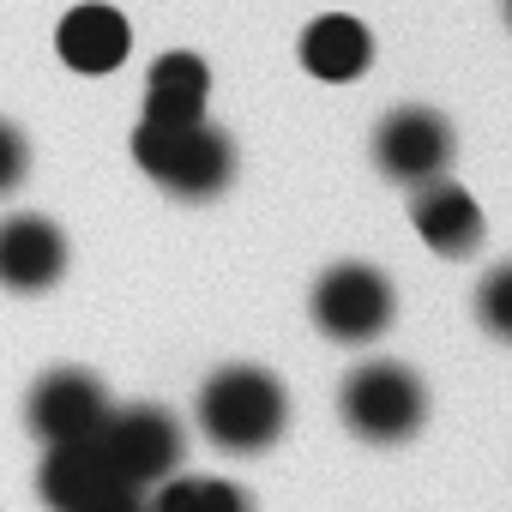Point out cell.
Returning <instances> with one entry per match:
<instances>
[{"mask_svg": "<svg viewBox=\"0 0 512 512\" xmlns=\"http://www.w3.org/2000/svg\"><path fill=\"white\" fill-rule=\"evenodd\" d=\"M338 410L344 428L368 446H398L422 428L428 416V392L404 362H362L344 386H338Z\"/></svg>", "mask_w": 512, "mask_h": 512, "instance_id": "3957f363", "label": "cell"}, {"mask_svg": "<svg viewBox=\"0 0 512 512\" xmlns=\"http://www.w3.org/2000/svg\"><path fill=\"white\" fill-rule=\"evenodd\" d=\"M97 452L109 458L115 482L121 488H151V482H169L175 464H181V422L157 404H127V410H109L103 428H97Z\"/></svg>", "mask_w": 512, "mask_h": 512, "instance_id": "277c9868", "label": "cell"}, {"mask_svg": "<svg viewBox=\"0 0 512 512\" xmlns=\"http://www.w3.org/2000/svg\"><path fill=\"white\" fill-rule=\"evenodd\" d=\"M205 97H211V73L199 55H187V49L157 55V67L145 79V121H157V127L205 121Z\"/></svg>", "mask_w": 512, "mask_h": 512, "instance_id": "4fadbf2b", "label": "cell"}, {"mask_svg": "<svg viewBox=\"0 0 512 512\" xmlns=\"http://www.w3.org/2000/svg\"><path fill=\"white\" fill-rule=\"evenodd\" d=\"M55 49H61V61H67L73 73H91V79H97V73H115V67L127 61L133 31H127V19H121L115 7L85 0V7H73V13L61 19Z\"/></svg>", "mask_w": 512, "mask_h": 512, "instance_id": "30bf717a", "label": "cell"}, {"mask_svg": "<svg viewBox=\"0 0 512 512\" xmlns=\"http://www.w3.org/2000/svg\"><path fill=\"white\" fill-rule=\"evenodd\" d=\"M368 61H374V37H368V25L350 19V13H326V19H314V25L302 31V67H308L314 79H326V85L362 79Z\"/></svg>", "mask_w": 512, "mask_h": 512, "instance_id": "7c38bea8", "label": "cell"}, {"mask_svg": "<svg viewBox=\"0 0 512 512\" xmlns=\"http://www.w3.org/2000/svg\"><path fill=\"white\" fill-rule=\"evenodd\" d=\"M410 217H416V235H422L434 253H446V260H464V253L482 247V211H476V199H470L458 181H446V175L416 187Z\"/></svg>", "mask_w": 512, "mask_h": 512, "instance_id": "8fae6325", "label": "cell"}, {"mask_svg": "<svg viewBox=\"0 0 512 512\" xmlns=\"http://www.w3.org/2000/svg\"><path fill=\"white\" fill-rule=\"evenodd\" d=\"M25 169H31V145H25V133H19L13 121H0V199H7V193L25 181Z\"/></svg>", "mask_w": 512, "mask_h": 512, "instance_id": "2e32d148", "label": "cell"}, {"mask_svg": "<svg viewBox=\"0 0 512 512\" xmlns=\"http://www.w3.org/2000/svg\"><path fill=\"white\" fill-rule=\"evenodd\" d=\"M199 428H205V440L217 452L253 458V452H266V446L284 440V428H290V392L266 368H247V362L217 368L205 380V392H199Z\"/></svg>", "mask_w": 512, "mask_h": 512, "instance_id": "6da1fadb", "label": "cell"}, {"mask_svg": "<svg viewBox=\"0 0 512 512\" xmlns=\"http://www.w3.org/2000/svg\"><path fill=\"white\" fill-rule=\"evenodd\" d=\"M85 512H145V500H139V488H109V494L91 500Z\"/></svg>", "mask_w": 512, "mask_h": 512, "instance_id": "e0dca14e", "label": "cell"}, {"mask_svg": "<svg viewBox=\"0 0 512 512\" xmlns=\"http://www.w3.org/2000/svg\"><path fill=\"white\" fill-rule=\"evenodd\" d=\"M476 320H482V332L512 344V266H494L476 284Z\"/></svg>", "mask_w": 512, "mask_h": 512, "instance_id": "9a60e30c", "label": "cell"}, {"mask_svg": "<svg viewBox=\"0 0 512 512\" xmlns=\"http://www.w3.org/2000/svg\"><path fill=\"white\" fill-rule=\"evenodd\" d=\"M392 314H398V296L380 266L344 260L314 284V326L338 344H374L392 326Z\"/></svg>", "mask_w": 512, "mask_h": 512, "instance_id": "5b68a950", "label": "cell"}, {"mask_svg": "<svg viewBox=\"0 0 512 512\" xmlns=\"http://www.w3.org/2000/svg\"><path fill=\"white\" fill-rule=\"evenodd\" d=\"M67 272V235L49 223V217H7L0 223V284L19 290V296H37L49 290L55 278Z\"/></svg>", "mask_w": 512, "mask_h": 512, "instance_id": "ba28073f", "label": "cell"}, {"mask_svg": "<svg viewBox=\"0 0 512 512\" xmlns=\"http://www.w3.org/2000/svg\"><path fill=\"white\" fill-rule=\"evenodd\" d=\"M115 482L109 458L97 452V440H67V446H49L43 470H37V494L49 512H85L91 500H103Z\"/></svg>", "mask_w": 512, "mask_h": 512, "instance_id": "9c48e42d", "label": "cell"}, {"mask_svg": "<svg viewBox=\"0 0 512 512\" xmlns=\"http://www.w3.org/2000/svg\"><path fill=\"white\" fill-rule=\"evenodd\" d=\"M506 19H512V0H506Z\"/></svg>", "mask_w": 512, "mask_h": 512, "instance_id": "ac0fdd59", "label": "cell"}, {"mask_svg": "<svg viewBox=\"0 0 512 512\" xmlns=\"http://www.w3.org/2000/svg\"><path fill=\"white\" fill-rule=\"evenodd\" d=\"M374 163L404 181V187H422V181H440L452 169V127L446 115L434 109H398L380 121L374 133Z\"/></svg>", "mask_w": 512, "mask_h": 512, "instance_id": "52a82bcc", "label": "cell"}, {"mask_svg": "<svg viewBox=\"0 0 512 512\" xmlns=\"http://www.w3.org/2000/svg\"><path fill=\"white\" fill-rule=\"evenodd\" d=\"M103 416H109V392H103V380L85 374V368H55V374H43V380L31 386V398H25V422H31V434L49 440V446L97 440Z\"/></svg>", "mask_w": 512, "mask_h": 512, "instance_id": "8992f818", "label": "cell"}, {"mask_svg": "<svg viewBox=\"0 0 512 512\" xmlns=\"http://www.w3.org/2000/svg\"><path fill=\"white\" fill-rule=\"evenodd\" d=\"M151 512H253L247 488L223 482V476H169L157 482Z\"/></svg>", "mask_w": 512, "mask_h": 512, "instance_id": "5bb4252c", "label": "cell"}, {"mask_svg": "<svg viewBox=\"0 0 512 512\" xmlns=\"http://www.w3.org/2000/svg\"><path fill=\"white\" fill-rule=\"evenodd\" d=\"M133 163L181 193V199H211L229 187L235 175V145L211 127V121H187V127H157V121H139L133 127Z\"/></svg>", "mask_w": 512, "mask_h": 512, "instance_id": "7a4b0ae2", "label": "cell"}]
</instances>
